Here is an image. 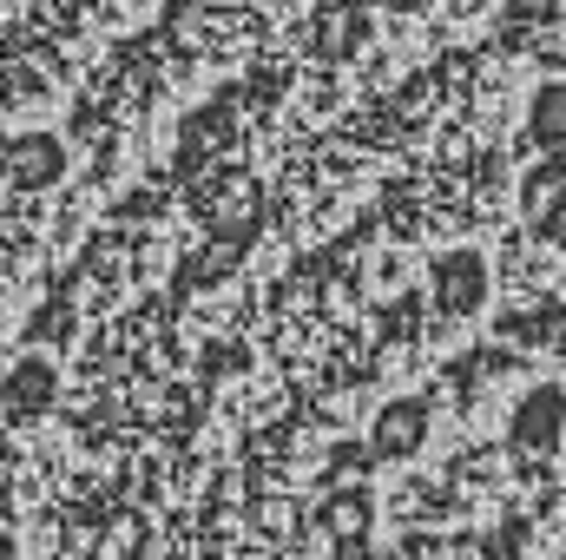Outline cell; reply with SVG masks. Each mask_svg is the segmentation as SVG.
Masks as SVG:
<instances>
[{
    "label": "cell",
    "instance_id": "obj_9",
    "mask_svg": "<svg viewBox=\"0 0 566 560\" xmlns=\"http://www.w3.org/2000/svg\"><path fill=\"white\" fill-rule=\"evenodd\" d=\"M369 515H376V501H369V488H349V495H336V501H323V528L343 541V535H363L369 528Z\"/></svg>",
    "mask_w": 566,
    "mask_h": 560
},
{
    "label": "cell",
    "instance_id": "obj_13",
    "mask_svg": "<svg viewBox=\"0 0 566 560\" xmlns=\"http://www.w3.org/2000/svg\"><path fill=\"white\" fill-rule=\"evenodd\" d=\"M0 560H20V548H13V535H0Z\"/></svg>",
    "mask_w": 566,
    "mask_h": 560
},
{
    "label": "cell",
    "instance_id": "obj_3",
    "mask_svg": "<svg viewBox=\"0 0 566 560\" xmlns=\"http://www.w3.org/2000/svg\"><path fill=\"white\" fill-rule=\"evenodd\" d=\"M428 428H434V416H428L422 396H396L369 422V455L376 462H416L428 448Z\"/></svg>",
    "mask_w": 566,
    "mask_h": 560
},
{
    "label": "cell",
    "instance_id": "obj_12",
    "mask_svg": "<svg viewBox=\"0 0 566 560\" xmlns=\"http://www.w3.org/2000/svg\"><path fill=\"white\" fill-rule=\"evenodd\" d=\"M376 7H389V13H416V7H428V0H376Z\"/></svg>",
    "mask_w": 566,
    "mask_h": 560
},
{
    "label": "cell",
    "instance_id": "obj_10",
    "mask_svg": "<svg viewBox=\"0 0 566 560\" xmlns=\"http://www.w3.org/2000/svg\"><path fill=\"white\" fill-rule=\"evenodd\" d=\"M541 238H547L554 251H566V198L554 205V211H547V218H541Z\"/></svg>",
    "mask_w": 566,
    "mask_h": 560
},
{
    "label": "cell",
    "instance_id": "obj_6",
    "mask_svg": "<svg viewBox=\"0 0 566 560\" xmlns=\"http://www.w3.org/2000/svg\"><path fill=\"white\" fill-rule=\"evenodd\" d=\"M501 336L507 343H534V350H566V303H534V310L501 317Z\"/></svg>",
    "mask_w": 566,
    "mask_h": 560
},
{
    "label": "cell",
    "instance_id": "obj_8",
    "mask_svg": "<svg viewBox=\"0 0 566 560\" xmlns=\"http://www.w3.org/2000/svg\"><path fill=\"white\" fill-rule=\"evenodd\" d=\"M560 198H566V152H547V158H541V165L521 178V211L541 225V218H547Z\"/></svg>",
    "mask_w": 566,
    "mask_h": 560
},
{
    "label": "cell",
    "instance_id": "obj_2",
    "mask_svg": "<svg viewBox=\"0 0 566 560\" xmlns=\"http://www.w3.org/2000/svg\"><path fill=\"white\" fill-rule=\"evenodd\" d=\"M488 290H494V271H488V258L481 251H441L434 265H428V297H434V317H474L481 303H488Z\"/></svg>",
    "mask_w": 566,
    "mask_h": 560
},
{
    "label": "cell",
    "instance_id": "obj_11",
    "mask_svg": "<svg viewBox=\"0 0 566 560\" xmlns=\"http://www.w3.org/2000/svg\"><path fill=\"white\" fill-rule=\"evenodd\" d=\"M329 560H376V548H369L363 535H343V541L329 548Z\"/></svg>",
    "mask_w": 566,
    "mask_h": 560
},
{
    "label": "cell",
    "instance_id": "obj_4",
    "mask_svg": "<svg viewBox=\"0 0 566 560\" xmlns=\"http://www.w3.org/2000/svg\"><path fill=\"white\" fill-rule=\"evenodd\" d=\"M60 396V370L46 356H20L7 376H0V416L7 422H40Z\"/></svg>",
    "mask_w": 566,
    "mask_h": 560
},
{
    "label": "cell",
    "instance_id": "obj_14",
    "mask_svg": "<svg viewBox=\"0 0 566 560\" xmlns=\"http://www.w3.org/2000/svg\"><path fill=\"white\" fill-rule=\"evenodd\" d=\"M560 7H566V0H560Z\"/></svg>",
    "mask_w": 566,
    "mask_h": 560
},
{
    "label": "cell",
    "instance_id": "obj_7",
    "mask_svg": "<svg viewBox=\"0 0 566 560\" xmlns=\"http://www.w3.org/2000/svg\"><path fill=\"white\" fill-rule=\"evenodd\" d=\"M527 139L541 152H566V80H547L527 100Z\"/></svg>",
    "mask_w": 566,
    "mask_h": 560
},
{
    "label": "cell",
    "instance_id": "obj_1",
    "mask_svg": "<svg viewBox=\"0 0 566 560\" xmlns=\"http://www.w3.org/2000/svg\"><path fill=\"white\" fill-rule=\"evenodd\" d=\"M566 442V383H527L514 416H507V448L521 462H554Z\"/></svg>",
    "mask_w": 566,
    "mask_h": 560
},
{
    "label": "cell",
    "instance_id": "obj_5",
    "mask_svg": "<svg viewBox=\"0 0 566 560\" xmlns=\"http://www.w3.org/2000/svg\"><path fill=\"white\" fill-rule=\"evenodd\" d=\"M7 178H13L20 191L60 185V178H66V145L53 139V133H20V139L7 145Z\"/></svg>",
    "mask_w": 566,
    "mask_h": 560
}]
</instances>
